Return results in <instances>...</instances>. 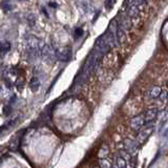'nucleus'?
I'll return each instance as SVG.
<instances>
[{
    "instance_id": "8",
    "label": "nucleus",
    "mask_w": 168,
    "mask_h": 168,
    "mask_svg": "<svg viewBox=\"0 0 168 168\" xmlns=\"http://www.w3.org/2000/svg\"><path fill=\"white\" fill-rule=\"evenodd\" d=\"M145 124V121L143 119V116H137L130 120V126L134 129H140L143 125Z\"/></svg>"
},
{
    "instance_id": "24",
    "label": "nucleus",
    "mask_w": 168,
    "mask_h": 168,
    "mask_svg": "<svg viewBox=\"0 0 168 168\" xmlns=\"http://www.w3.org/2000/svg\"><path fill=\"white\" fill-rule=\"evenodd\" d=\"M167 100H168V95H167Z\"/></svg>"
},
{
    "instance_id": "20",
    "label": "nucleus",
    "mask_w": 168,
    "mask_h": 168,
    "mask_svg": "<svg viewBox=\"0 0 168 168\" xmlns=\"http://www.w3.org/2000/svg\"><path fill=\"white\" fill-rule=\"evenodd\" d=\"M120 156L122 157L123 159H125V160H126V159H128L130 157V153L126 151V150L123 149V150H121V151H120Z\"/></svg>"
},
{
    "instance_id": "4",
    "label": "nucleus",
    "mask_w": 168,
    "mask_h": 168,
    "mask_svg": "<svg viewBox=\"0 0 168 168\" xmlns=\"http://www.w3.org/2000/svg\"><path fill=\"white\" fill-rule=\"evenodd\" d=\"M41 55L44 58L47 59V60H54V59L57 58V52L54 50V47H53L52 45H50V44H45V45H44Z\"/></svg>"
},
{
    "instance_id": "12",
    "label": "nucleus",
    "mask_w": 168,
    "mask_h": 168,
    "mask_svg": "<svg viewBox=\"0 0 168 168\" xmlns=\"http://www.w3.org/2000/svg\"><path fill=\"white\" fill-rule=\"evenodd\" d=\"M30 88L33 90V92H36V90H38L39 86H40V81H39V79L37 78V77H34V78H32V80L30 81Z\"/></svg>"
},
{
    "instance_id": "25",
    "label": "nucleus",
    "mask_w": 168,
    "mask_h": 168,
    "mask_svg": "<svg viewBox=\"0 0 168 168\" xmlns=\"http://www.w3.org/2000/svg\"><path fill=\"white\" fill-rule=\"evenodd\" d=\"M167 85H168V84H167Z\"/></svg>"
},
{
    "instance_id": "23",
    "label": "nucleus",
    "mask_w": 168,
    "mask_h": 168,
    "mask_svg": "<svg viewBox=\"0 0 168 168\" xmlns=\"http://www.w3.org/2000/svg\"><path fill=\"white\" fill-rule=\"evenodd\" d=\"M19 1H27V0H19Z\"/></svg>"
},
{
    "instance_id": "10",
    "label": "nucleus",
    "mask_w": 168,
    "mask_h": 168,
    "mask_svg": "<svg viewBox=\"0 0 168 168\" xmlns=\"http://www.w3.org/2000/svg\"><path fill=\"white\" fill-rule=\"evenodd\" d=\"M116 38L118 43H123V41L125 40V32L124 28L122 27V25L118 24V28H117V33H116Z\"/></svg>"
},
{
    "instance_id": "6",
    "label": "nucleus",
    "mask_w": 168,
    "mask_h": 168,
    "mask_svg": "<svg viewBox=\"0 0 168 168\" xmlns=\"http://www.w3.org/2000/svg\"><path fill=\"white\" fill-rule=\"evenodd\" d=\"M157 116H158V109L151 108V109H148L143 114V119H144L145 123H150L157 118Z\"/></svg>"
},
{
    "instance_id": "9",
    "label": "nucleus",
    "mask_w": 168,
    "mask_h": 168,
    "mask_svg": "<svg viewBox=\"0 0 168 168\" xmlns=\"http://www.w3.org/2000/svg\"><path fill=\"white\" fill-rule=\"evenodd\" d=\"M139 6L138 5H134V4H130V5L127 6L126 8V13H127V16L129 18H134L139 15Z\"/></svg>"
},
{
    "instance_id": "22",
    "label": "nucleus",
    "mask_w": 168,
    "mask_h": 168,
    "mask_svg": "<svg viewBox=\"0 0 168 168\" xmlns=\"http://www.w3.org/2000/svg\"><path fill=\"white\" fill-rule=\"evenodd\" d=\"M34 21H35V16H34V15H31V16H28V22H30V24L32 26H34Z\"/></svg>"
},
{
    "instance_id": "5",
    "label": "nucleus",
    "mask_w": 168,
    "mask_h": 168,
    "mask_svg": "<svg viewBox=\"0 0 168 168\" xmlns=\"http://www.w3.org/2000/svg\"><path fill=\"white\" fill-rule=\"evenodd\" d=\"M70 55H72V50L69 47H62L59 50H57V59L63 62H67L70 59Z\"/></svg>"
},
{
    "instance_id": "2",
    "label": "nucleus",
    "mask_w": 168,
    "mask_h": 168,
    "mask_svg": "<svg viewBox=\"0 0 168 168\" xmlns=\"http://www.w3.org/2000/svg\"><path fill=\"white\" fill-rule=\"evenodd\" d=\"M95 46H96V50L100 55L106 54V53H107L108 50L111 48L109 46V44H108L105 34L102 35V36H100L98 39H97V40H96V45H95Z\"/></svg>"
},
{
    "instance_id": "18",
    "label": "nucleus",
    "mask_w": 168,
    "mask_h": 168,
    "mask_svg": "<svg viewBox=\"0 0 168 168\" xmlns=\"http://www.w3.org/2000/svg\"><path fill=\"white\" fill-rule=\"evenodd\" d=\"M83 35V31H82V28H80V27H78L77 28L76 31H75V38H80L81 36Z\"/></svg>"
},
{
    "instance_id": "7",
    "label": "nucleus",
    "mask_w": 168,
    "mask_h": 168,
    "mask_svg": "<svg viewBox=\"0 0 168 168\" xmlns=\"http://www.w3.org/2000/svg\"><path fill=\"white\" fill-rule=\"evenodd\" d=\"M123 145H124V150H126L127 152H129V153H131V152H134V150L137 149V147H138L139 144L137 141L130 140V139H126V140H124Z\"/></svg>"
},
{
    "instance_id": "17",
    "label": "nucleus",
    "mask_w": 168,
    "mask_h": 168,
    "mask_svg": "<svg viewBox=\"0 0 168 168\" xmlns=\"http://www.w3.org/2000/svg\"><path fill=\"white\" fill-rule=\"evenodd\" d=\"M115 3H116V0H106L105 1V8L108 11H110L114 8Z\"/></svg>"
},
{
    "instance_id": "15",
    "label": "nucleus",
    "mask_w": 168,
    "mask_h": 168,
    "mask_svg": "<svg viewBox=\"0 0 168 168\" xmlns=\"http://www.w3.org/2000/svg\"><path fill=\"white\" fill-rule=\"evenodd\" d=\"M108 153H109L108 147L106 146V145H103L100 149V152H99V157H100V158H106V157L108 156Z\"/></svg>"
},
{
    "instance_id": "1",
    "label": "nucleus",
    "mask_w": 168,
    "mask_h": 168,
    "mask_svg": "<svg viewBox=\"0 0 168 168\" xmlns=\"http://www.w3.org/2000/svg\"><path fill=\"white\" fill-rule=\"evenodd\" d=\"M44 45H45V43L43 41H41L38 38H35V37H32V38H30L27 40L28 50L34 55H41Z\"/></svg>"
},
{
    "instance_id": "19",
    "label": "nucleus",
    "mask_w": 168,
    "mask_h": 168,
    "mask_svg": "<svg viewBox=\"0 0 168 168\" xmlns=\"http://www.w3.org/2000/svg\"><path fill=\"white\" fill-rule=\"evenodd\" d=\"M100 165H101V168H111L110 164L106 160H101L100 161Z\"/></svg>"
},
{
    "instance_id": "21",
    "label": "nucleus",
    "mask_w": 168,
    "mask_h": 168,
    "mask_svg": "<svg viewBox=\"0 0 168 168\" xmlns=\"http://www.w3.org/2000/svg\"><path fill=\"white\" fill-rule=\"evenodd\" d=\"M11 111H12L11 106H4L3 107V114L5 115V116H8V115L11 114Z\"/></svg>"
},
{
    "instance_id": "14",
    "label": "nucleus",
    "mask_w": 168,
    "mask_h": 168,
    "mask_svg": "<svg viewBox=\"0 0 168 168\" xmlns=\"http://www.w3.org/2000/svg\"><path fill=\"white\" fill-rule=\"evenodd\" d=\"M10 50H11V43H8V42L0 43V52H1L2 54H5V53H8Z\"/></svg>"
},
{
    "instance_id": "11",
    "label": "nucleus",
    "mask_w": 168,
    "mask_h": 168,
    "mask_svg": "<svg viewBox=\"0 0 168 168\" xmlns=\"http://www.w3.org/2000/svg\"><path fill=\"white\" fill-rule=\"evenodd\" d=\"M161 94H162V89H161V87H159V86H153V87L149 90V97L151 99L159 98Z\"/></svg>"
},
{
    "instance_id": "13",
    "label": "nucleus",
    "mask_w": 168,
    "mask_h": 168,
    "mask_svg": "<svg viewBox=\"0 0 168 168\" xmlns=\"http://www.w3.org/2000/svg\"><path fill=\"white\" fill-rule=\"evenodd\" d=\"M126 167V160L123 159L121 156H119L116 160V164H115L114 168H125Z\"/></svg>"
},
{
    "instance_id": "16",
    "label": "nucleus",
    "mask_w": 168,
    "mask_h": 168,
    "mask_svg": "<svg viewBox=\"0 0 168 168\" xmlns=\"http://www.w3.org/2000/svg\"><path fill=\"white\" fill-rule=\"evenodd\" d=\"M1 8L4 11V12H8V11L12 10V5H11L8 1H2L1 2Z\"/></svg>"
},
{
    "instance_id": "3",
    "label": "nucleus",
    "mask_w": 168,
    "mask_h": 168,
    "mask_svg": "<svg viewBox=\"0 0 168 168\" xmlns=\"http://www.w3.org/2000/svg\"><path fill=\"white\" fill-rule=\"evenodd\" d=\"M152 131H153V126L150 125V126H147V127L143 128L142 130H140V132L138 134V136H137V142H138V144H142V143H144L145 141L147 140V138L150 136V134H152Z\"/></svg>"
}]
</instances>
